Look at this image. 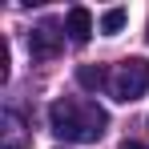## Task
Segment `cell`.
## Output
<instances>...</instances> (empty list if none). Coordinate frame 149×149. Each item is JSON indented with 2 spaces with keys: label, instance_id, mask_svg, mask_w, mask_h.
I'll use <instances>...</instances> for the list:
<instances>
[{
  "label": "cell",
  "instance_id": "6da1fadb",
  "mask_svg": "<svg viewBox=\"0 0 149 149\" xmlns=\"http://www.w3.org/2000/svg\"><path fill=\"white\" fill-rule=\"evenodd\" d=\"M49 125L61 141H73V145H85V141H97L109 125V113L101 109L97 101H77V97H61L52 101L49 109Z\"/></svg>",
  "mask_w": 149,
  "mask_h": 149
},
{
  "label": "cell",
  "instance_id": "7a4b0ae2",
  "mask_svg": "<svg viewBox=\"0 0 149 149\" xmlns=\"http://www.w3.org/2000/svg\"><path fill=\"white\" fill-rule=\"evenodd\" d=\"M109 89L121 105H133L149 93V61L145 56H125L117 65V73L109 77Z\"/></svg>",
  "mask_w": 149,
  "mask_h": 149
},
{
  "label": "cell",
  "instance_id": "3957f363",
  "mask_svg": "<svg viewBox=\"0 0 149 149\" xmlns=\"http://www.w3.org/2000/svg\"><path fill=\"white\" fill-rule=\"evenodd\" d=\"M65 45V32H56V24H40L28 32V52H32V61H52L56 52Z\"/></svg>",
  "mask_w": 149,
  "mask_h": 149
},
{
  "label": "cell",
  "instance_id": "277c9868",
  "mask_svg": "<svg viewBox=\"0 0 149 149\" xmlns=\"http://www.w3.org/2000/svg\"><path fill=\"white\" fill-rule=\"evenodd\" d=\"M65 32H69V40L73 45H85L89 36H93V12L89 8H69V16H65Z\"/></svg>",
  "mask_w": 149,
  "mask_h": 149
},
{
  "label": "cell",
  "instance_id": "5b68a950",
  "mask_svg": "<svg viewBox=\"0 0 149 149\" xmlns=\"http://www.w3.org/2000/svg\"><path fill=\"white\" fill-rule=\"evenodd\" d=\"M0 125H4V133H0V145H4V149H24L28 145V133H20L24 125H20V117H16L12 109H4Z\"/></svg>",
  "mask_w": 149,
  "mask_h": 149
},
{
  "label": "cell",
  "instance_id": "8992f818",
  "mask_svg": "<svg viewBox=\"0 0 149 149\" xmlns=\"http://www.w3.org/2000/svg\"><path fill=\"white\" fill-rule=\"evenodd\" d=\"M125 24H129V12H125V8H109V12H101V36H117Z\"/></svg>",
  "mask_w": 149,
  "mask_h": 149
},
{
  "label": "cell",
  "instance_id": "52a82bcc",
  "mask_svg": "<svg viewBox=\"0 0 149 149\" xmlns=\"http://www.w3.org/2000/svg\"><path fill=\"white\" fill-rule=\"evenodd\" d=\"M77 81H81L85 89H101V85H105V69H101V65H81V69H77Z\"/></svg>",
  "mask_w": 149,
  "mask_h": 149
},
{
  "label": "cell",
  "instance_id": "ba28073f",
  "mask_svg": "<svg viewBox=\"0 0 149 149\" xmlns=\"http://www.w3.org/2000/svg\"><path fill=\"white\" fill-rule=\"evenodd\" d=\"M0 81H8V45L0 40Z\"/></svg>",
  "mask_w": 149,
  "mask_h": 149
},
{
  "label": "cell",
  "instance_id": "9c48e42d",
  "mask_svg": "<svg viewBox=\"0 0 149 149\" xmlns=\"http://www.w3.org/2000/svg\"><path fill=\"white\" fill-rule=\"evenodd\" d=\"M117 149H145V145H141V141H129V137H125V141H121Z\"/></svg>",
  "mask_w": 149,
  "mask_h": 149
}]
</instances>
